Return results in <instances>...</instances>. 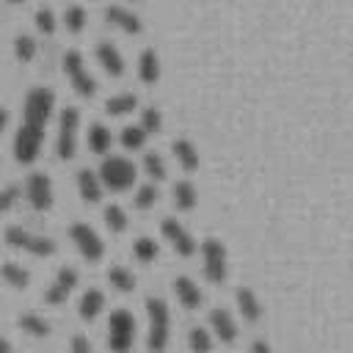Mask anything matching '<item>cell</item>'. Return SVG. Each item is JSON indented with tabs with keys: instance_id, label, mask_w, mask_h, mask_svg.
<instances>
[{
	"instance_id": "5b68a950",
	"label": "cell",
	"mask_w": 353,
	"mask_h": 353,
	"mask_svg": "<svg viewBox=\"0 0 353 353\" xmlns=\"http://www.w3.org/2000/svg\"><path fill=\"white\" fill-rule=\"evenodd\" d=\"M6 243H8L11 248L28 251V254H33V256H52V254L58 251V245H55L52 237L28 232V229H22V226H8V229H6Z\"/></svg>"
},
{
	"instance_id": "6da1fadb",
	"label": "cell",
	"mask_w": 353,
	"mask_h": 353,
	"mask_svg": "<svg viewBox=\"0 0 353 353\" xmlns=\"http://www.w3.org/2000/svg\"><path fill=\"white\" fill-rule=\"evenodd\" d=\"M52 108H55V94L44 85H36L28 97H25V105H22V130H30V132H41L44 135V127L52 116Z\"/></svg>"
},
{
	"instance_id": "83f0119b",
	"label": "cell",
	"mask_w": 353,
	"mask_h": 353,
	"mask_svg": "<svg viewBox=\"0 0 353 353\" xmlns=\"http://www.w3.org/2000/svg\"><path fill=\"white\" fill-rule=\"evenodd\" d=\"M36 50H39V44H36V39H33V36L19 33V36L14 39V55H17V61H19V63L33 61V58H36Z\"/></svg>"
},
{
	"instance_id": "3957f363",
	"label": "cell",
	"mask_w": 353,
	"mask_h": 353,
	"mask_svg": "<svg viewBox=\"0 0 353 353\" xmlns=\"http://www.w3.org/2000/svg\"><path fill=\"white\" fill-rule=\"evenodd\" d=\"M97 174L102 179V188H108L113 193L130 190L135 185V165L127 157H105Z\"/></svg>"
},
{
	"instance_id": "8992f818",
	"label": "cell",
	"mask_w": 353,
	"mask_h": 353,
	"mask_svg": "<svg viewBox=\"0 0 353 353\" xmlns=\"http://www.w3.org/2000/svg\"><path fill=\"white\" fill-rule=\"evenodd\" d=\"M77 127H80V110L63 108L58 116V138H55V154L61 160H72L77 152Z\"/></svg>"
},
{
	"instance_id": "52a82bcc",
	"label": "cell",
	"mask_w": 353,
	"mask_h": 353,
	"mask_svg": "<svg viewBox=\"0 0 353 353\" xmlns=\"http://www.w3.org/2000/svg\"><path fill=\"white\" fill-rule=\"evenodd\" d=\"M132 339H135V317L127 309H116L108 320V347L124 353L132 347Z\"/></svg>"
},
{
	"instance_id": "f546056e",
	"label": "cell",
	"mask_w": 353,
	"mask_h": 353,
	"mask_svg": "<svg viewBox=\"0 0 353 353\" xmlns=\"http://www.w3.org/2000/svg\"><path fill=\"white\" fill-rule=\"evenodd\" d=\"M85 8L83 6H69L66 11H63V25H66V30L69 33H83V28H85Z\"/></svg>"
},
{
	"instance_id": "74e56055",
	"label": "cell",
	"mask_w": 353,
	"mask_h": 353,
	"mask_svg": "<svg viewBox=\"0 0 353 353\" xmlns=\"http://www.w3.org/2000/svg\"><path fill=\"white\" fill-rule=\"evenodd\" d=\"M135 207L138 210H149V207H154V201H157V188L154 185H141L138 190H135Z\"/></svg>"
},
{
	"instance_id": "1f68e13d",
	"label": "cell",
	"mask_w": 353,
	"mask_h": 353,
	"mask_svg": "<svg viewBox=\"0 0 353 353\" xmlns=\"http://www.w3.org/2000/svg\"><path fill=\"white\" fill-rule=\"evenodd\" d=\"M105 223H108V229L110 232H124L127 229V212L119 207V204H108L105 207Z\"/></svg>"
},
{
	"instance_id": "4316f807",
	"label": "cell",
	"mask_w": 353,
	"mask_h": 353,
	"mask_svg": "<svg viewBox=\"0 0 353 353\" xmlns=\"http://www.w3.org/2000/svg\"><path fill=\"white\" fill-rule=\"evenodd\" d=\"M19 328H22L25 334L36 336V339H41V336H47V334L52 331V325H50L41 314H33V312H28V314L19 317Z\"/></svg>"
},
{
	"instance_id": "d6986e66",
	"label": "cell",
	"mask_w": 353,
	"mask_h": 353,
	"mask_svg": "<svg viewBox=\"0 0 353 353\" xmlns=\"http://www.w3.org/2000/svg\"><path fill=\"white\" fill-rule=\"evenodd\" d=\"M171 152H174L176 163H179L185 171H196V168H199V149L193 146V141L176 138V141L171 143Z\"/></svg>"
},
{
	"instance_id": "ee69618b",
	"label": "cell",
	"mask_w": 353,
	"mask_h": 353,
	"mask_svg": "<svg viewBox=\"0 0 353 353\" xmlns=\"http://www.w3.org/2000/svg\"><path fill=\"white\" fill-rule=\"evenodd\" d=\"M130 3H141V0H130Z\"/></svg>"
},
{
	"instance_id": "9c48e42d",
	"label": "cell",
	"mask_w": 353,
	"mask_h": 353,
	"mask_svg": "<svg viewBox=\"0 0 353 353\" xmlns=\"http://www.w3.org/2000/svg\"><path fill=\"white\" fill-rule=\"evenodd\" d=\"M69 237H72V243H74V248L80 251L83 259L97 262V259L105 256V243L88 223H72L69 226Z\"/></svg>"
},
{
	"instance_id": "4dcf8cb0",
	"label": "cell",
	"mask_w": 353,
	"mask_h": 353,
	"mask_svg": "<svg viewBox=\"0 0 353 353\" xmlns=\"http://www.w3.org/2000/svg\"><path fill=\"white\" fill-rule=\"evenodd\" d=\"M146 135H149V132H146L141 124H130V127L121 130V146L135 152V149H141V146L146 143Z\"/></svg>"
},
{
	"instance_id": "e575fe53",
	"label": "cell",
	"mask_w": 353,
	"mask_h": 353,
	"mask_svg": "<svg viewBox=\"0 0 353 353\" xmlns=\"http://www.w3.org/2000/svg\"><path fill=\"white\" fill-rule=\"evenodd\" d=\"M188 347L190 350H210L212 347V336H210V331H204V328H190L188 331Z\"/></svg>"
},
{
	"instance_id": "7bdbcfd3",
	"label": "cell",
	"mask_w": 353,
	"mask_h": 353,
	"mask_svg": "<svg viewBox=\"0 0 353 353\" xmlns=\"http://www.w3.org/2000/svg\"><path fill=\"white\" fill-rule=\"evenodd\" d=\"M8 3H11V6H19V3H25V0H8Z\"/></svg>"
},
{
	"instance_id": "60d3db41",
	"label": "cell",
	"mask_w": 353,
	"mask_h": 353,
	"mask_svg": "<svg viewBox=\"0 0 353 353\" xmlns=\"http://www.w3.org/2000/svg\"><path fill=\"white\" fill-rule=\"evenodd\" d=\"M8 350H11V342H8V339H3V336H0V353H8Z\"/></svg>"
},
{
	"instance_id": "44dd1931",
	"label": "cell",
	"mask_w": 353,
	"mask_h": 353,
	"mask_svg": "<svg viewBox=\"0 0 353 353\" xmlns=\"http://www.w3.org/2000/svg\"><path fill=\"white\" fill-rule=\"evenodd\" d=\"M102 309H105V295H102V290H85L83 298H80V303H77L80 317H83V320H94V317H99Z\"/></svg>"
},
{
	"instance_id": "8d00e7d4",
	"label": "cell",
	"mask_w": 353,
	"mask_h": 353,
	"mask_svg": "<svg viewBox=\"0 0 353 353\" xmlns=\"http://www.w3.org/2000/svg\"><path fill=\"white\" fill-rule=\"evenodd\" d=\"M141 127L152 135V132H160V127H163V116H160V110L157 108H143L141 110Z\"/></svg>"
},
{
	"instance_id": "7a4b0ae2",
	"label": "cell",
	"mask_w": 353,
	"mask_h": 353,
	"mask_svg": "<svg viewBox=\"0 0 353 353\" xmlns=\"http://www.w3.org/2000/svg\"><path fill=\"white\" fill-rule=\"evenodd\" d=\"M146 314H149V339L146 347L149 350H163L168 345V328H171V312L168 303L157 295L146 298Z\"/></svg>"
},
{
	"instance_id": "cb8c5ba5",
	"label": "cell",
	"mask_w": 353,
	"mask_h": 353,
	"mask_svg": "<svg viewBox=\"0 0 353 353\" xmlns=\"http://www.w3.org/2000/svg\"><path fill=\"white\" fill-rule=\"evenodd\" d=\"M0 276H3V281H6L8 287H14V290H25L28 281H30L28 268H22L19 262H6V265L0 268Z\"/></svg>"
},
{
	"instance_id": "ffe728a7",
	"label": "cell",
	"mask_w": 353,
	"mask_h": 353,
	"mask_svg": "<svg viewBox=\"0 0 353 353\" xmlns=\"http://www.w3.org/2000/svg\"><path fill=\"white\" fill-rule=\"evenodd\" d=\"M138 77H141L146 85H152V83L160 80V58H157V52H154L152 47L138 55Z\"/></svg>"
},
{
	"instance_id": "d6a6232c",
	"label": "cell",
	"mask_w": 353,
	"mask_h": 353,
	"mask_svg": "<svg viewBox=\"0 0 353 353\" xmlns=\"http://www.w3.org/2000/svg\"><path fill=\"white\" fill-rule=\"evenodd\" d=\"M143 171H146V176H152V179H165V163H163V157L157 154V152H146L143 154Z\"/></svg>"
},
{
	"instance_id": "b9f144b4",
	"label": "cell",
	"mask_w": 353,
	"mask_h": 353,
	"mask_svg": "<svg viewBox=\"0 0 353 353\" xmlns=\"http://www.w3.org/2000/svg\"><path fill=\"white\" fill-rule=\"evenodd\" d=\"M251 347H254V350H270V345H268V342H254Z\"/></svg>"
},
{
	"instance_id": "836d02e7",
	"label": "cell",
	"mask_w": 353,
	"mask_h": 353,
	"mask_svg": "<svg viewBox=\"0 0 353 353\" xmlns=\"http://www.w3.org/2000/svg\"><path fill=\"white\" fill-rule=\"evenodd\" d=\"M33 22H36L39 33H44V36H52V33H55V28H58V19H55V14H52L47 6H41V8L36 11Z\"/></svg>"
},
{
	"instance_id": "277c9868",
	"label": "cell",
	"mask_w": 353,
	"mask_h": 353,
	"mask_svg": "<svg viewBox=\"0 0 353 353\" xmlns=\"http://www.w3.org/2000/svg\"><path fill=\"white\" fill-rule=\"evenodd\" d=\"M63 74H66V80L72 83V88H74L77 97L91 99V97L97 94V80L88 74L85 61H83V55H80L77 50H66V52H63Z\"/></svg>"
},
{
	"instance_id": "4fadbf2b",
	"label": "cell",
	"mask_w": 353,
	"mask_h": 353,
	"mask_svg": "<svg viewBox=\"0 0 353 353\" xmlns=\"http://www.w3.org/2000/svg\"><path fill=\"white\" fill-rule=\"evenodd\" d=\"M105 22H110L113 28H119V30H124V33H130V36H135V33L143 30L138 14H132V11L124 8V6H108V8H105Z\"/></svg>"
},
{
	"instance_id": "ba28073f",
	"label": "cell",
	"mask_w": 353,
	"mask_h": 353,
	"mask_svg": "<svg viewBox=\"0 0 353 353\" xmlns=\"http://www.w3.org/2000/svg\"><path fill=\"white\" fill-rule=\"evenodd\" d=\"M201 262H204L207 281L221 284L226 279V270H229V265H226V248H223V243L218 237H207L201 243Z\"/></svg>"
},
{
	"instance_id": "ac0fdd59",
	"label": "cell",
	"mask_w": 353,
	"mask_h": 353,
	"mask_svg": "<svg viewBox=\"0 0 353 353\" xmlns=\"http://www.w3.org/2000/svg\"><path fill=\"white\" fill-rule=\"evenodd\" d=\"M234 301H237V309H240L243 320H248V323H259L262 320V303H259V298H256V292L251 287H240L234 292Z\"/></svg>"
},
{
	"instance_id": "f35d334b",
	"label": "cell",
	"mask_w": 353,
	"mask_h": 353,
	"mask_svg": "<svg viewBox=\"0 0 353 353\" xmlns=\"http://www.w3.org/2000/svg\"><path fill=\"white\" fill-rule=\"evenodd\" d=\"M72 350H91V342L83 339V336H74L72 339Z\"/></svg>"
},
{
	"instance_id": "5bb4252c",
	"label": "cell",
	"mask_w": 353,
	"mask_h": 353,
	"mask_svg": "<svg viewBox=\"0 0 353 353\" xmlns=\"http://www.w3.org/2000/svg\"><path fill=\"white\" fill-rule=\"evenodd\" d=\"M97 61H99V66H102L110 77H121V74H124V58H121V52L116 50V44L99 41V44H97Z\"/></svg>"
},
{
	"instance_id": "d590c367",
	"label": "cell",
	"mask_w": 353,
	"mask_h": 353,
	"mask_svg": "<svg viewBox=\"0 0 353 353\" xmlns=\"http://www.w3.org/2000/svg\"><path fill=\"white\" fill-rule=\"evenodd\" d=\"M22 199V188L19 185H6L0 188V215H6L8 210H14V204Z\"/></svg>"
},
{
	"instance_id": "2e32d148",
	"label": "cell",
	"mask_w": 353,
	"mask_h": 353,
	"mask_svg": "<svg viewBox=\"0 0 353 353\" xmlns=\"http://www.w3.org/2000/svg\"><path fill=\"white\" fill-rule=\"evenodd\" d=\"M174 295H176V301H179L185 309H199V306H201V301H204V295H201L199 284H196L193 279H188V276L174 279Z\"/></svg>"
},
{
	"instance_id": "d4e9b609",
	"label": "cell",
	"mask_w": 353,
	"mask_h": 353,
	"mask_svg": "<svg viewBox=\"0 0 353 353\" xmlns=\"http://www.w3.org/2000/svg\"><path fill=\"white\" fill-rule=\"evenodd\" d=\"M135 108H138V97L130 94V91L116 94V97H110V99L105 102V110H108L110 116H127V113H132Z\"/></svg>"
},
{
	"instance_id": "9a60e30c",
	"label": "cell",
	"mask_w": 353,
	"mask_h": 353,
	"mask_svg": "<svg viewBox=\"0 0 353 353\" xmlns=\"http://www.w3.org/2000/svg\"><path fill=\"white\" fill-rule=\"evenodd\" d=\"M210 328H212L215 336H218L221 342H226V345H232V342L237 339V323H234V317H232L226 309H212V312H210Z\"/></svg>"
},
{
	"instance_id": "603a6c76",
	"label": "cell",
	"mask_w": 353,
	"mask_h": 353,
	"mask_svg": "<svg viewBox=\"0 0 353 353\" xmlns=\"http://www.w3.org/2000/svg\"><path fill=\"white\" fill-rule=\"evenodd\" d=\"M196 201H199V193H196L193 182L182 179V182H176V185H174V207H176V210L188 212V210H193V207H196Z\"/></svg>"
},
{
	"instance_id": "484cf974",
	"label": "cell",
	"mask_w": 353,
	"mask_h": 353,
	"mask_svg": "<svg viewBox=\"0 0 353 353\" xmlns=\"http://www.w3.org/2000/svg\"><path fill=\"white\" fill-rule=\"evenodd\" d=\"M108 281H110V287L119 290V292H132V290H135V276H132V270L124 268V265H113V268L108 270Z\"/></svg>"
},
{
	"instance_id": "7402d4cb",
	"label": "cell",
	"mask_w": 353,
	"mask_h": 353,
	"mask_svg": "<svg viewBox=\"0 0 353 353\" xmlns=\"http://www.w3.org/2000/svg\"><path fill=\"white\" fill-rule=\"evenodd\" d=\"M85 141H88V149L94 154H105L110 149V143H113V135H110V130L105 124H91Z\"/></svg>"
},
{
	"instance_id": "f1b7e54d",
	"label": "cell",
	"mask_w": 353,
	"mask_h": 353,
	"mask_svg": "<svg viewBox=\"0 0 353 353\" xmlns=\"http://www.w3.org/2000/svg\"><path fill=\"white\" fill-rule=\"evenodd\" d=\"M157 254H160V245L152 240V237H138L135 243H132V256L138 259V262H154L157 259Z\"/></svg>"
},
{
	"instance_id": "ab89813d",
	"label": "cell",
	"mask_w": 353,
	"mask_h": 353,
	"mask_svg": "<svg viewBox=\"0 0 353 353\" xmlns=\"http://www.w3.org/2000/svg\"><path fill=\"white\" fill-rule=\"evenodd\" d=\"M6 124H8V110H6L3 105H0V132L6 130Z\"/></svg>"
},
{
	"instance_id": "8fae6325",
	"label": "cell",
	"mask_w": 353,
	"mask_h": 353,
	"mask_svg": "<svg viewBox=\"0 0 353 353\" xmlns=\"http://www.w3.org/2000/svg\"><path fill=\"white\" fill-rule=\"evenodd\" d=\"M77 281H80V273L74 270V268H61L58 270V276L52 279V284L47 287V292H44V301L50 303V306H61V303H66V298L74 292V287H77Z\"/></svg>"
},
{
	"instance_id": "7c38bea8",
	"label": "cell",
	"mask_w": 353,
	"mask_h": 353,
	"mask_svg": "<svg viewBox=\"0 0 353 353\" xmlns=\"http://www.w3.org/2000/svg\"><path fill=\"white\" fill-rule=\"evenodd\" d=\"M160 229H163V237L174 245V251H176L179 256H193V254H196V240H193V234H190L176 218H163Z\"/></svg>"
},
{
	"instance_id": "30bf717a",
	"label": "cell",
	"mask_w": 353,
	"mask_h": 353,
	"mask_svg": "<svg viewBox=\"0 0 353 353\" xmlns=\"http://www.w3.org/2000/svg\"><path fill=\"white\" fill-rule=\"evenodd\" d=\"M25 199L36 212L50 210L52 207V182H50V176L41 174V171H33L25 179Z\"/></svg>"
},
{
	"instance_id": "e0dca14e",
	"label": "cell",
	"mask_w": 353,
	"mask_h": 353,
	"mask_svg": "<svg viewBox=\"0 0 353 353\" xmlns=\"http://www.w3.org/2000/svg\"><path fill=\"white\" fill-rule=\"evenodd\" d=\"M77 190H80L85 204H97L102 199V179H99V174H94L91 168H80L77 171Z\"/></svg>"
}]
</instances>
